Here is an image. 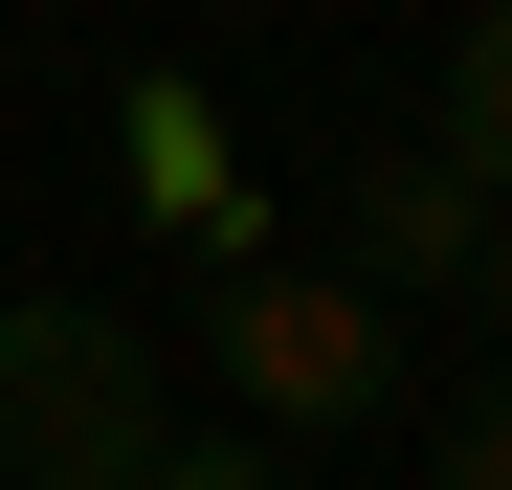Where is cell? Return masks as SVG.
Listing matches in <instances>:
<instances>
[{"instance_id": "cell-8", "label": "cell", "mask_w": 512, "mask_h": 490, "mask_svg": "<svg viewBox=\"0 0 512 490\" xmlns=\"http://www.w3.org/2000/svg\"><path fill=\"white\" fill-rule=\"evenodd\" d=\"M468 312H490V335H512V201H490V245H468Z\"/></svg>"}, {"instance_id": "cell-2", "label": "cell", "mask_w": 512, "mask_h": 490, "mask_svg": "<svg viewBox=\"0 0 512 490\" xmlns=\"http://www.w3.org/2000/svg\"><path fill=\"white\" fill-rule=\"evenodd\" d=\"M179 424V357L112 290H0V490H134Z\"/></svg>"}, {"instance_id": "cell-3", "label": "cell", "mask_w": 512, "mask_h": 490, "mask_svg": "<svg viewBox=\"0 0 512 490\" xmlns=\"http://www.w3.org/2000/svg\"><path fill=\"white\" fill-rule=\"evenodd\" d=\"M468 245H490V179L446 134H379L357 179H334V268H357L379 312H423V290H468Z\"/></svg>"}, {"instance_id": "cell-4", "label": "cell", "mask_w": 512, "mask_h": 490, "mask_svg": "<svg viewBox=\"0 0 512 490\" xmlns=\"http://www.w3.org/2000/svg\"><path fill=\"white\" fill-rule=\"evenodd\" d=\"M112 179H134V223H179L201 268L268 245V201H245V156H223V112L179 90V67H134V90H112Z\"/></svg>"}, {"instance_id": "cell-1", "label": "cell", "mask_w": 512, "mask_h": 490, "mask_svg": "<svg viewBox=\"0 0 512 490\" xmlns=\"http://www.w3.org/2000/svg\"><path fill=\"white\" fill-rule=\"evenodd\" d=\"M201 379L245 401L268 446H357V424H401V312L357 290V268H290V245H245V268H201Z\"/></svg>"}, {"instance_id": "cell-6", "label": "cell", "mask_w": 512, "mask_h": 490, "mask_svg": "<svg viewBox=\"0 0 512 490\" xmlns=\"http://www.w3.org/2000/svg\"><path fill=\"white\" fill-rule=\"evenodd\" d=\"M423 490H512V357L468 401H423Z\"/></svg>"}, {"instance_id": "cell-7", "label": "cell", "mask_w": 512, "mask_h": 490, "mask_svg": "<svg viewBox=\"0 0 512 490\" xmlns=\"http://www.w3.org/2000/svg\"><path fill=\"white\" fill-rule=\"evenodd\" d=\"M134 490H290V446H268V424H156Z\"/></svg>"}, {"instance_id": "cell-5", "label": "cell", "mask_w": 512, "mask_h": 490, "mask_svg": "<svg viewBox=\"0 0 512 490\" xmlns=\"http://www.w3.org/2000/svg\"><path fill=\"white\" fill-rule=\"evenodd\" d=\"M423 134H446L468 179L512 201V0H468V23H446V90H423Z\"/></svg>"}]
</instances>
